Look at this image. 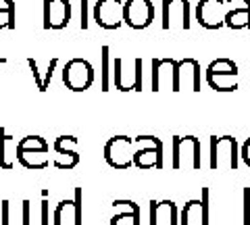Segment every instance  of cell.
<instances>
[{"label": "cell", "mask_w": 250, "mask_h": 225, "mask_svg": "<svg viewBox=\"0 0 250 225\" xmlns=\"http://www.w3.org/2000/svg\"><path fill=\"white\" fill-rule=\"evenodd\" d=\"M207 82L217 92L238 90V65L231 59H215L207 67Z\"/></svg>", "instance_id": "6da1fadb"}, {"label": "cell", "mask_w": 250, "mask_h": 225, "mask_svg": "<svg viewBox=\"0 0 250 225\" xmlns=\"http://www.w3.org/2000/svg\"><path fill=\"white\" fill-rule=\"evenodd\" d=\"M62 82L73 92L88 90L94 82V67L90 65V61H85V59L67 61L65 69H62Z\"/></svg>", "instance_id": "7a4b0ae2"}, {"label": "cell", "mask_w": 250, "mask_h": 225, "mask_svg": "<svg viewBox=\"0 0 250 225\" xmlns=\"http://www.w3.org/2000/svg\"><path fill=\"white\" fill-rule=\"evenodd\" d=\"M154 19V4L150 0H125L123 23L131 29H146Z\"/></svg>", "instance_id": "3957f363"}, {"label": "cell", "mask_w": 250, "mask_h": 225, "mask_svg": "<svg viewBox=\"0 0 250 225\" xmlns=\"http://www.w3.org/2000/svg\"><path fill=\"white\" fill-rule=\"evenodd\" d=\"M229 4L225 0H200L196 4V21L205 29H221L225 27V15Z\"/></svg>", "instance_id": "277c9868"}, {"label": "cell", "mask_w": 250, "mask_h": 225, "mask_svg": "<svg viewBox=\"0 0 250 225\" xmlns=\"http://www.w3.org/2000/svg\"><path fill=\"white\" fill-rule=\"evenodd\" d=\"M92 17L98 27L119 29L123 25V0H98L92 9Z\"/></svg>", "instance_id": "5b68a950"}, {"label": "cell", "mask_w": 250, "mask_h": 225, "mask_svg": "<svg viewBox=\"0 0 250 225\" xmlns=\"http://www.w3.org/2000/svg\"><path fill=\"white\" fill-rule=\"evenodd\" d=\"M184 88L192 90V92H200V63L196 59L175 61L173 92H179Z\"/></svg>", "instance_id": "8992f818"}, {"label": "cell", "mask_w": 250, "mask_h": 225, "mask_svg": "<svg viewBox=\"0 0 250 225\" xmlns=\"http://www.w3.org/2000/svg\"><path fill=\"white\" fill-rule=\"evenodd\" d=\"M190 29V0H163V29Z\"/></svg>", "instance_id": "52a82bcc"}, {"label": "cell", "mask_w": 250, "mask_h": 225, "mask_svg": "<svg viewBox=\"0 0 250 225\" xmlns=\"http://www.w3.org/2000/svg\"><path fill=\"white\" fill-rule=\"evenodd\" d=\"M71 21L69 0H44V29H62Z\"/></svg>", "instance_id": "ba28073f"}, {"label": "cell", "mask_w": 250, "mask_h": 225, "mask_svg": "<svg viewBox=\"0 0 250 225\" xmlns=\"http://www.w3.org/2000/svg\"><path fill=\"white\" fill-rule=\"evenodd\" d=\"M152 92H159L163 88L173 90L175 80V61L173 59H152Z\"/></svg>", "instance_id": "9c48e42d"}, {"label": "cell", "mask_w": 250, "mask_h": 225, "mask_svg": "<svg viewBox=\"0 0 250 225\" xmlns=\"http://www.w3.org/2000/svg\"><path fill=\"white\" fill-rule=\"evenodd\" d=\"M229 11L225 15V27L250 29V0H225Z\"/></svg>", "instance_id": "30bf717a"}, {"label": "cell", "mask_w": 250, "mask_h": 225, "mask_svg": "<svg viewBox=\"0 0 250 225\" xmlns=\"http://www.w3.org/2000/svg\"><path fill=\"white\" fill-rule=\"evenodd\" d=\"M221 161H225L229 167H236V140L229 136L213 140V161H210V165L219 167Z\"/></svg>", "instance_id": "8fae6325"}, {"label": "cell", "mask_w": 250, "mask_h": 225, "mask_svg": "<svg viewBox=\"0 0 250 225\" xmlns=\"http://www.w3.org/2000/svg\"><path fill=\"white\" fill-rule=\"evenodd\" d=\"M129 146H131V142L127 138H123V136H119V138H113L111 142L106 144V159H108V163L111 165H115V167H127L129 165Z\"/></svg>", "instance_id": "7c38bea8"}, {"label": "cell", "mask_w": 250, "mask_h": 225, "mask_svg": "<svg viewBox=\"0 0 250 225\" xmlns=\"http://www.w3.org/2000/svg\"><path fill=\"white\" fill-rule=\"evenodd\" d=\"M27 65L31 69V73H34V82H36V86L40 92H46L50 86V80H52V73H54V69H57L59 65V59L57 57H52L48 61V65H46L44 71H40V65H38V61L36 59H27Z\"/></svg>", "instance_id": "4fadbf2b"}, {"label": "cell", "mask_w": 250, "mask_h": 225, "mask_svg": "<svg viewBox=\"0 0 250 225\" xmlns=\"http://www.w3.org/2000/svg\"><path fill=\"white\" fill-rule=\"evenodd\" d=\"M17 9L15 0H0V29H15Z\"/></svg>", "instance_id": "5bb4252c"}, {"label": "cell", "mask_w": 250, "mask_h": 225, "mask_svg": "<svg viewBox=\"0 0 250 225\" xmlns=\"http://www.w3.org/2000/svg\"><path fill=\"white\" fill-rule=\"evenodd\" d=\"M184 223L186 225H205V217H202V203L192 200L184 208Z\"/></svg>", "instance_id": "9a60e30c"}, {"label": "cell", "mask_w": 250, "mask_h": 225, "mask_svg": "<svg viewBox=\"0 0 250 225\" xmlns=\"http://www.w3.org/2000/svg\"><path fill=\"white\" fill-rule=\"evenodd\" d=\"M113 69H115L113 80H115V86H117V90H121V92L134 90V88H131V83H129V82H125V80H123V73H125V59H121V57H115V59H113Z\"/></svg>", "instance_id": "2e32d148"}, {"label": "cell", "mask_w": 250, "mask_h": 225, "mask_svg": "<svg viewBox=\"0 0 250 225\" xmlns=\"http://www.w3.org/2000/svg\"><path fill=\"white\" fill-rule=\"evenodd\" d=\"M71 221H73V206H71V203H62L59 206V213H57V223L69 225Z\"/></svg>", "instance_id": "e0dca14e"}, {"label": "cell", "mask_w": 250, "mask_h": 225, "mask_svg": "<svg viewBox=\"0 0 250 225\" xmlns=\"http://www.w3.org/2000/svg\"><path fill=\"white\" fill-rule=\"evenodd\" d=\"M111 48L108 46H103L100 50V61H103V90L106 92L108 90V59H111Z\"/></svg>", "instance_id": "ac0fdd59"}, {"label": "cell", "mask_w": 250, "mask_h": 225, "mask_svg": "<svg viewBox=\"0 0 250 225\" xmlns=\"http://www.w3.org/2000/svg\"><path fill=\"white\" fill-rule=\"evenodd\" d=\"M134 90H142V59L134 61Z\"/></svg>", "instance_id": "d6986e66"}, {"label": "cell", "mask_w": 250, "mask_h": 225, "mask_svg": "<svg viewBox=\"0 0 250 225\" xmlns=\"http://www.w3.org/2000/svg\"><path fill=\"white\" fill-rule=\"evenodd\" d=\"M82 29H88V0H82Z\"/></svg>", "instance_id": "ffe728a7"}, {"label": "cell", "mask_w": 250, "mask_h": 225, "mask_svg": "<svg viewBox=\"0 0 250 225\" xmlns=\"http://www.w3.org/2000/svg\"><path fill=\"white\" fill-rule=\"evenodd\" d=\"M242 157H244V161H246V165L250 167V140L244 144V148H242Z\"/></svg>", "instance_id": "44dd1931"}, {"label": "cell", "mask_w": 250, "mask_h": 225, "mask_svg": "<svg viewBox=\"0 0 250 225\" xmlns=\"http://www.w3.org/2000/svg\"><path fill=\"white\" fill-rule=\"evenodd\" d=\"M246 225H250V205H248V208H246Z\"/></svg>", "instance_id": "7402d4cb"}, {"label": "cell", "mask_w": 250, "mask_h": 225, "mask_svg": "<svg viewBox=\"0 0 250 225\" xmlns=\"http://www.w3.org/2000/svg\"><path fill=\"white\" fill-rule=\"evenodd\" d=\"M2 65H6V59H4V57L0 59V67H2Z\"/></svg>", "instance_id": "603a6c76"}]
</instances>
